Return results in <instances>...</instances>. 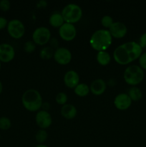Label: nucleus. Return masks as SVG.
Segmentation results:
<instances>
[{"label":"nucleus","instance_id":"f257e3e1","mask_svg":"<svg viewBox=\"0 0 146 147\" xmlns=\"http://www.w3.org/2000/svg\"><path fill=\"white\" fill-rule=\"evenodd\" d=\"M113 42V37L108 30H96L90 39V44L92 49L97 52L106 51Z\"/></svg>","mask_w":146,"mask_h":147},{"label":"nucleus","instance_id":"4468645a","mask_svg":"<svg viewBox=\"0 0 146 147\" xmlns=\"http://www.w3.org/2000/svg\"><path fill=\"white\" fill-rule=\"evenodd\" d=\"M64 85L69 88H74L80 83V76L74 70H69L64 76Z\"/></svg>","mask_w":146,"mask_h":147},{"label":"nucleus","instance_id":"2f4dec72","mask_svg":"<svg viewBox=\"0 0 146 147\" xmlns=\"http://www.w3.org/2000/svg\"><path fill=\"white\" fill-rule=\"evenodd\" d=\"M47 5V2L46 1H40L38 3H37V7L39 8H44V7H46Z\"/></svg>","mask_w":146,"mask_h":147},{"label":"nucleus","instance_id":"cd10ccee","mask_svg":"<svg viewBox=\"0 0 146 147\" xmlns=\"http://www.w3.org/2000/svg\"><path fill=\"white\" fill-rule=\"evenodd\" d=\"M10 1L8 0L0 1V9L3 11H7L10 9Z\"/></svg>","mask_w":146,"mask_h":147},{"label":"nucleus","instance_id":"473e14b6","mask_svg":"<svg viewBox=\"0 0 146 147\" xmlns=\"http://www.w3.org/2000/svg\"><path fill=\"white\" fill-rule=\"evenodd\" d=\"M2 89H3V87H2V84H1V82L0 81V94L1 93V92H2Z\"/></svg>","mask_w":146,"mask_h":147},{"label":"nucleus","instance_id":"b1692460","mask_svg":"<svg viewBox=\"0 0 146 147\" xmlns=\"http://www.w3.org/2000/svg\"><path fill=\"white\" fill-rule=\"evenodd\" d=\"M67 100H68L67 95L65 93H64V92H60V93H57L55 97L56 102L59 105H62V106L67 104Z\"/></svg>","mask_w":146,"mask_h":147},{"label":"nucleus","instance_id":"39448f33","mask_svg":"<svg viewBox=\"0 0 146 147\" xmlns=\"http://www.w3.org/2000/svg\"><path fill=\"white\" fill-rule=\"evenodd\" d=\"M113 57L115 61L121 65H126L133 62L130 51L125 43L116 47L113 53Z\"/></svg>","mask_w":146,"mask_h":147},{"label":"nucleus","instance_id":"6e6552de","mask_svg":"<svg viewBox=\"0 0 146 147\" xmlns=\"http://www.w3.org/2000/svg\"><path fill=\"white\" fill-rule=\"evenodd\" d=\"M53 57L56 63L62 65H65L71 62L72 55L68 49L65 47H58L57 50H54Z\"/></svg>","mask_w":146,"mask_h":147},{"label":"nucleus","instance_id":"ddd939ff","mask_svg":"<svg viewBox=\"0 0 146 147\" xmlns=\"http://www.w3.org/2000/svg\"><path fill=\"white\" fill-rule=\"evenodd\" d=\"M132 100L127 93H120L114 100V105L117 109L120 111H125L130 107Z\"/></svg>","mask_w":146,"mask_h":147},{"label":"nucleus","instance_id":"bb28decb","mask_svg":"<svg viewBox=\"0 0 146 147\" xmlns=\"http://www.w3.org/2000/svg\"><path fill=\"white\" fill-rule=\"evenodd\" d=\"M36 49V44L33 41H27L24 45V50L26 53H31L34 52Z\"/></svg>","mask_w":146,"mask_h":147},{"label":"nucleus","instance_id":"9d476101","mask_svg":"<svg viewBox=\"0 0 146 147\" xmlns=\"http://www.w3.org/2000/svg\"><path fill=\"white\" fill-rule=\"evenodd\" d=\"M36 123L41 129H44L50 127L52 123V119L48 111L45 110L39 111L35 116Z\"/></svg>","mask_w":146,"mask_h":147},{"label":"nucleus","instance_id":"f8f14e48","mask_svg":"<svg viewBox=\"0 0 146 147\" xmlns=\"http://www.w3.org/2000/svg\"><path fill=\"white\" fill-rule=\"evenodd\" d=\"M108 31L113 37L120 39L124 37L127 32V28L124 23L121 22H114Z\"/></svg>","mask_w":146,"mask_h":147},{"label":"nucleus","instance_id":"a878e982","mask_svg":"<svg viewBox=\"0 0 146 147\" xmlns=\"http://www.w3.org/2000/svg\"><path fill=\"white\" fill-rule=\"evenodd\" d=\"M11 126L10 119L7 117L0 118V129L1 130H8Z\"/></svg>","mask_w":146,"mask_h":147},{"label":"nucleus","instance_id":"5701e85b","mask_svg":"<svg viewBox=\"0 0 146 147\" xmlns=\"http://www.w3.org/2000/svg\"><path fill=\"white\" fill-rule=\"evenodd\" d=\"M47 138H48V134L44 129L39 130L35 135L36 141L40 144H43V143H44L47 141Z\"/></svg>","mask_w":146,"mask_h":147},{"label":"nucleus","instance_id":"7c9ffc66","mask_svg":"<svg viewBox=\"0 0 146 147\" xmlns=\"http://www.w3.org/2000/svg\"><path fill=\"white\" fill-rule=\"evenodd\" d=\"M7 24H8V22L7 19L3 17H0V30H3L6 27H7Z\"/></svg>","mask_w":146,"mask_h":147},{"label":"nucleus","instance_id":"2eb2a0df","mask_svg":"<svg viewBox=\"0 0 146 147\" xmlns=\"http://www.w3.org/2000/svg\"><path fill=\"white\" fill-rule=\"evenodd\" d=\"M107 88V84L102 79H96L90 85V91L95 96L103 94Z\"/></svg>","mask_w":146,"mask_h":147},{"label":"nucleus","instance_id":"393cba45","mask_svg":"<svg viewBox=\"0 0 146 147\" xmlns=\"http://www.w3.org/2000/svg\"><path fill=\"white\" fill-rule=\"evenodd\" d=\"M113 23H114V20L112 18V17L109 15L104 16L101 20V24L104 28L110 29Z\"/></svg>","mask_w":146,"mask_h":147},{"label":"nucleus","instance_id":"a211bd4d","mask_svg":"<svg viewBox=\"0 0 146 147\" xmlns=\"http://www.w3.org/2000/svg\"><path fill=\"white\" fill-rule=\"evenodd\" d=\"M49 22H50V24L52 27L60 28V27H62L65 23V22H64L61 12L54 11L50 15V19H49Z\"/></svg>","mask_w":146,"mask_h":147},{"label":"nucleus","instance_id":"1a4fd4ad","mask_svg":"<svg viewBox=\"0 0 146 147\" xmlns=\"http://www.w3.org/2000/svg\"><path fill=\"white\" fill-rule=\"evenodd\" d=\"M59 34L63 40L70 42L75 38L77 30L74 24L65 22L59 28Z\"/></svg>","mask_w":146,"mask_h":147},{"label":"nucleus","instance_id":"6ab92c4d","mask_svg":"<svg viewBox=\"0 0 146 147\" xmlns=\"http://www.w3.org/2000/svg\"><path fill=\"white\" fill-rule=\"evenodd\" d=\"M96 59L97 63L102 66L107 65L111 61V57L110 54L106 51L98 52L96 56Z\"/></svg>","mask_w":146,"mask_h":147},{"label":"nucleus","instance_id":"20e7f679","mask_svg":"<svg viewBox=\"0 0 146 147\" xmlns=\"http://www.w3.org/2000/svg\"><path fill=\"white\" fill-rule=\"evenodd\" d=\"M66 23L74 24L81 20L82 17V10L81 7L76 4H69L63 8L61 12Z\"/></svg>","mask_w":146,"mask_h":147},{"label":"nucleus","instance_id":"4be33fe9","mask_svg":"<svg viewBox=\"0 0 146 147\" xmlns=\"http://www.w3.org/2000/svg\"><path fill=\"white\" fill-rule=\"evenodd\" d=\"M54 51L51 47H44L40 51V57L43 60H49L54 56Z\"/></svg>","mask_w":146,"mask_h":147},{"label":"nucleus","instance_id":"72a5a7b5","mask_svg":"<svg viewBox=\"0 0 146 147\" xmlns=\"http://www.w3.org/2000/svg\"><path fill=\"white\" fill-rule=\"evenodd\" d=\"M35 147H48V146H46V145H44V144H38L37 146H36Z\"/></svg>","mask_w":146,"mask_h":147},{"label":"nucleus","instance_id":"9b49d317","mask_svg":"<svg viewBox=\"0 0 146 147\" xmlns=\"http://www.w3.org/2000/svg\"><path fill=\"white\" fill-rule=\"evenodd\" d=\"M15 51L11 45L3 43L0 45V62L9 63L14 58Z\"/></svg>","mask_w":146,"mask_h":147},{"label":"nucleus","instance_id":"dca6fc26","mask_svg":"<svg viewBox=\"0 0 146 147\" xmlns=\"http://www.w3.org/2000/svg\"><path fill=\"white\" fill-rule=\"evenodd\" d=\"M125 45L127 47L128 50L130 51V55L132 56L133 61H135L137 59H139L140 55L143 53V48L140 46V45L136 42H125Z\"/></svg>","mask_w":146,"mask_h":147},{"label":"nucleus","instance_id":"423d86ee","mask_svg":"<svg viewBox=\"0 0 146 147\" xmlns=\"http://www.w3.org/2000/svg\"><path fill=\"white\" fill-rule=\"evenodd\" d=\"M50 39L51 32L45 27H37L32 34V41L39 45H44L50 42Z\"/></svg>","mask_w":146,"mask_h":147},{"label":"nucleus","instance_id":"c756f323","mask_svg":"<svg viewBox=\"0 0 146 147\" xmlns=\"http://www.w3.org/2000/svg\"><path fill=\"white\" fill-rule=\"evenodd\" d=\"M138 44L142 48H146V32L143 33L139 39Z\"/></svg>","mask_w":146,"mask_h":147},{"label":"nucleus","instance_id":"f704fd0d","mask_svg":"<svg viewBox=\"0 0 146 147\" xmlns=\"http://www.w3.org/2000/svg\"><path fill=\"white\" fill-rule=\"evenodd\" d=\"M0 68H1V62H0Z\"/></svg>","mask_w":146,"mask_h":147},{"label":"nucleus","instance_id":"f3484780","mask_svg":"<svg viewBox=\"0 0 146 147\" xmlns=\"http://www.w3.org/2000/svg\"><path fill=\"white\" fill-rule=\"evenodd\" d=\"M60 113H61L62 117L70 120V119H73L76 117L77 114V110L74 106L67 103V104L62 106Z\"/></svg>","mask_w":146,"mask_h":147},{"label":"nucleus","instance_id":"aec40b11","mask_svg":"<svg viewBox=\"0 0 146 147\" xmlns=\"http://www.w3.org/2000/svg\"><path fill=\"white\" fill-rule=\"evenodd\" d=\"M127 95L130 98L132 101H138L143 97L142 90L136 86H132L128 90Z\"/></svg>","mask_w":146,"mask_h":147},{"label":"nucleus","instance_id":"f03ea898","mask_svg":"<svg viewBox=\"0 0 146 147\" xmlns=\"http://www.w3.org/2000/svg\"><path fill=\"white\" fill-rule=\"evenodd\" d=\"M21 103L24 109L30 112L39 111L43 104L42 97L38 90L29 89L23 93Z\"/></svg>","mask_w":146,"mask_h":147},{"label":"nucleus","instance_id":"7ed1b4c3","mask_svg":"<svg viewBox=\"0 0 146 147\" xmlns=\"http://www.w3.org/2000/svg\"><path fill=\"white\" fill-rule=\"evenodd\" d=\"M144 70L138 65H133L125 69L123 78L127 84L135 86L140 84L144 79Z\"/></svg>","mask_w":146,"mask_h":147},{"label":"nucleus","instance_id":"0eeeda50","mask_svg":"<svg viewBox=\"0 0 146 147\" xmlns=\"http://www.w3.org/2000/svg\"><path fill=\"white\" fill-rule=\"evenodd\" d=\"M7 32L14 39H20L24 36L25 27L24 24L19 20H12L7 24Z\"/></svg>","mask_w":146,"mask_h":147},{"label":"nucleus","instance_id":"412c9836","mask_svg":"<svg viewBox=\"0 0 146 147\" xmlns=\"http://www.w3.org/2000/svg\"><path fill=\"white\" fill-rule=\"evenodd\" d=\"M74 93L80 97H84L87 96L90 92V86L85 83H79L74 88Z\"/></svg>","mask_w":146,"mask_h":147},{"label":"nucleus","instance_id":"c85d7f7f","mask_svg":"<svg viewBox=\"0 0 146 147\" xmlns=\"http://www.w3.org/2000/svg\"><path fill=\"white\" fill-rule=\"evenodd\" d=\"M139 64H140V67L143 70H146V52L142 53L140 57H139Z\"/></svg>","mask_w":146,"mask_h":147}]
</instances>
